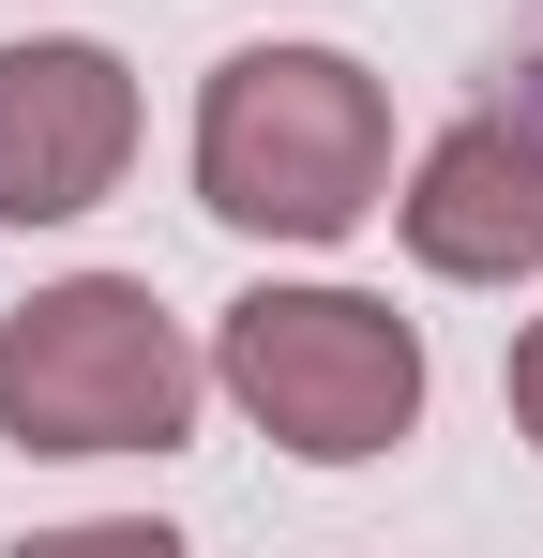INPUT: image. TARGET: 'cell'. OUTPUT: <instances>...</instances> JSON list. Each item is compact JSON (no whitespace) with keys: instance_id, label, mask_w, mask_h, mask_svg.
<instances>
[{"instance_id":"4","label":"cell","mask_w":543,"mask_h":558,"mask_svg":"<svg viewBox=\"0 0 543 558\" xmlns=\"http://www.w3.org/2000/svg\"><path fill=\"white\" fill-rule=\"evenodd\" d=\"M136 167V76L90 31L0 46V227H76Z\"/></svg>"},{"instance_id":"2","label":"cell","mask_w":543,"mask_h":558,"mask_svg":"<svg viewBox=\"0 0 543 558\" xmlns=\"http://www.w3.org/2000/svg\"><path fill=\"white\" fill-rule=\"evenodd\" d=\"M212 363L136 272H61L0 317V438L15 453H181Z\"/></svg>"},{"instance_id":"5","label":"cell","mask_w":543,"mask_h":558,"mask_svg":"<svg viewBox=\"0 0 543 558\" xmlns=\"http://www.w3.org/2000/svg\"><path fill=\"white\" fill-rule=\"evenodd\" d=\"M393 227H408V257L452 272V287L543 272V136H529V121H452L438 151L408 167Z\"/></svg>"},{"instance_id":"1","label":"cell","mask_w":543,"mask_h":558,"mask_svg":"<svg viewBox=\"0 0 543 558\" xmlns=\"http://www.w3.org/2000/svg\"><path fill=\"white\" fill-rule=\"evenodd\" d=\"M393 196V92L348 46H242L196 92V211L242 242H348Z\"/></svg>"},{"instance_id":"3","label":"cell","mask_w":543,"mask_h":558,"mask_svg":"<svg viewBox=\"0 0 543 558\" xmlns=\"http://www.w3.org/2000/svg\"><path fill=\"white\" fill-rule=\"evenodd\" d=\"M212 377L302 468H362L423 423V332L362 287H242L227 332H212Z\"/></svg>"},{"instance_id":"6","label":"cell","mask_w":543,"mask_h":558,"mask_svg":"<svg viewBox=\"0 0 543 558\" xmlns=\"http://www.w3.org/2000/svg\"><path fill=\"white\" fill-rule=\"evenodd\" d=\"M514 423H529V438H543V332H529V348H514Z\"/></svg>"}]
</instances>
